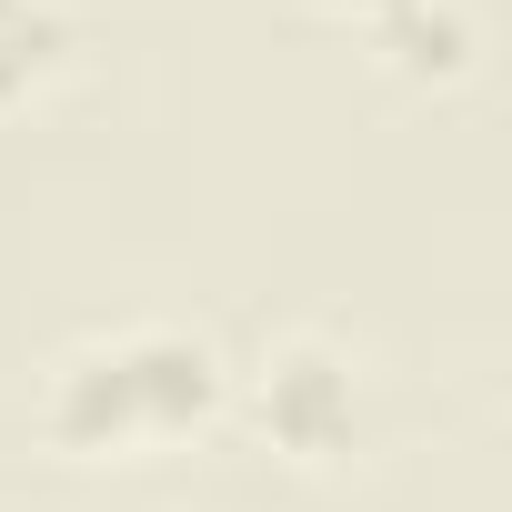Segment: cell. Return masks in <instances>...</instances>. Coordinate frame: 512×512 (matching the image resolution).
<instances>
[{"label": "cell", "instance_id": "6da1fadb", "mask_svg": "<svg viewBox=\"0 0 512 512\" xmlns=\"http://www.w3.org/2000/svg\"><path fill=\"white\" fill-rule=\"evenodd\" d=\"M221 412H231V362L211 332L171 312H131L61 342L31 392V422L61 462H161L191 452Z\"/></svg>", "mask_w": 512, "mask_h": 512}, {"label": "cell", "instance_id": "7a4b0ae2", "mask_svg": "<svg viewBox=\"0 0 512 512\" xmlns=\"http://www.w3.org/2000/svg\"><path fill=\"white\" fill-rule=\"evenodd\" d=\"M231 402L262 432V452H282L292 472H352V462L382 452V422H392L382 362L352 332H332V322L272 332L251 352V372H231Z\"/></svg>", "mask_w": 512, "mask_h": 512}, {"label": "cell", "instance_id": "3957f363", "mask_svg": "<svg viewBox=\"0 0 512 512\" xmlns=\"http://www.w3.org/2000/svg\"><path fill=\"white\" fill-rule=\"evenodd\" d=\"M322 11L402 81L422 91H452L472 61H482V21H472V0H322Z\"/></svg>", "mask_w": 512, "mask_h": 512}, {"label": "cell", "instance_id": "277c9868", "mask_svg": "<svg viewBox=\"0 0 512 512\" xmlns=\"http://www.w3.org/2000/svg\"><path fill=\"white\" fill-rule=\"evenodd\" d=\"M91 61V21L71 0H0V121L61 101Z\"/></svg>", "mask_w": 512, "mask_h": 512}]
</instances>
